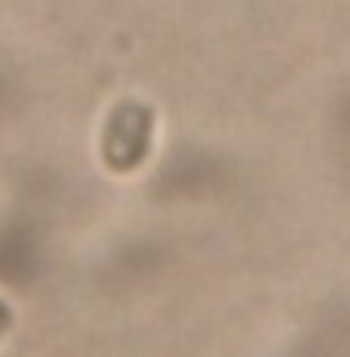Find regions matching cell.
<instances>
[{
    "label": "cell",
    "instance_id": "cell-1",
    "mask_svg": "<svg viewBox=\"0 0 350 357\" xmlns=\"http://www.w3.org/2000/svg\"><path fill=\"white\" fill-rule=\"evenodd\" d=\"M158 131V114L144 100H117L100 128V162L114 176H131L137 172L151 148Z\"/></svg>",
    "mask_w": 350,
    "mask_h": 357
},
{
    "label": "cell",
    "instance_id": "cell-2",
    "mask_svg": "<svg viewBox=\"0 0 350 357\" xmlns=\"http://www.w3.org/2000/svg\"><path fill=\"white\" fill-rule=\"evenodd\" d=\"M14 326V310H10V303H3L0 299V340H3V333Z\"/></svg>",
    "mask_w": 350,
    "mask_h": 357
}]
</instances>
